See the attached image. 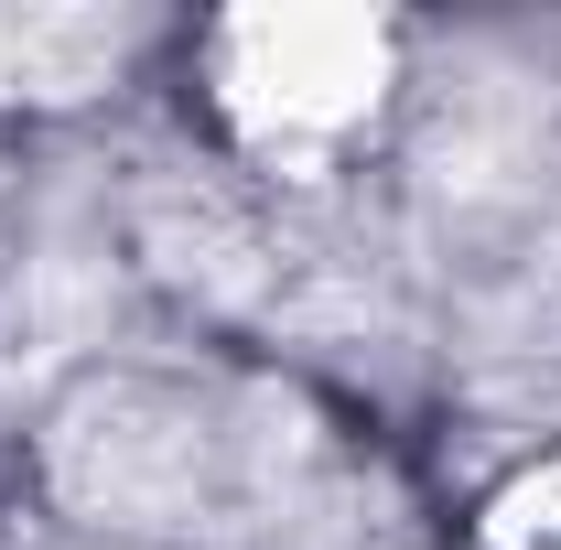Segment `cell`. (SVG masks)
Masks as SVG:
<instances>
[{"mask_svg": "<svg viewBox=\"0 0 561 550\" xmlns=\"http://www.w3.org/2000/svg\"><path fill=\"white\" fill-rule=\"evenodd\" d=\"M216 55L249 130H346L389 87V33L367 11H238Z\"/></svg>", "mask_w": 561, "mask_h": 550, "instance_id": "cell-2", "label": "cell"}, {"mask_svg": "<svg viewBox=\"0 0 561 550\" xmlns=\"http://www.w3.org/2000/svg\"><path fill=\"white\" fill-rule=\"evenodd\" d=\"M227 475V432L195 400L151 389V378H108L55 421V485L87 518L119 529H195V507Z\"/></svg>", "mask_w": 561, "mask_h": 550, "instance_id": "cell-1", "label": "cell"}, {"mask_svg": "<svg viewBox=\"0 0 561 550\" xmlns=\"http://www.w3.org/2000/svg\"><path fill=\"white\" fill-rule=\"evenodd\" d=\"M151 260L173 280H195V291H227V302H249V291L271 280L260 238L227 206H206V195H162V206H151Z\"/></svg>", "mask_w": 561, "mask_h": 550, "instance_id": "cell-4", "label": "cell"}, {"mask_svg": "<svg viewBox=\"0 0 561 550\" xmlns=\"http://www.w3.org/2000/svg\"><path fill=\"white\" fill-rule=\"evenodd\" d=\"M140 22L119 11H0V98H87L108 87Z\"/></svg>", "mask_w": 561, "mask_h": 550, "instance_id": "cell-3", "label": "cell"}, {"mask_svg": "<svg viewBox=\"0 0 561 550\" xmlns=\"http://www.w3.org/2000/svg\"><path fill=\"white\" fill-rule=\"evenodd\" d=\"M551 540H561V465H529L486 507V550H551Z\"/></svg>", "mask_w": 561, "mask_h": 550, "instance_id": "cell-5", "label": "cell"}]
</instances>
